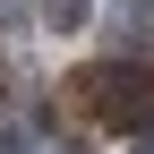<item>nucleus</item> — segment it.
<instances>
[{"instance_id": "obj_1", "label": "nucleus", "mask_w": 154, "mask_h": 154, "mask_svg": "<svg viewBox=\"0 0 154 154\" xmlns=\"http://www.w3.org/2000/svg\"><path fill=\"white\" fill-rule=\"evenodd\" d=\"M77 94H86V111L111 120V128H154V69H86Z\"/></svg>"}, {"instance_id": "obj_2", "label": "nucleus", "mask_w": 154, "mask_h": 154, "mask_svg": "<svg viewBox=\"0 0 154 154\" xmlns=\"http://www.w3.org/2000/svg\"><path fill=\"white\" fill-rule=\"evenodd\" d=\"M111 26L137 34V43H154V0H111Z\"/></svg>"}, {"instance_id": "obj_3", "label": "nucleus", "mask_w": 154, "mask_h": 154, "mask_svg": "<svg viewBox=\"0 0 154 154\" xmlns=\"http://www.w3.org/2000/svg\"><path fill=\"white\" fill-rule=\"evenodd\" d=\"M17 9H26V0H0V17H17Z\"/></svg>"}, {"instance_id": "obj_4", "label": "nucleus", "mask_w": 154, "mask_h": 154, "mask_svg": "<svg viewBox=\"0 0 154 154\" xmlns=\"http://www.w3.org/2000/svg\"><path fill=\"white\" fill-rule=\"evenodd\" d=\"M146 154H154V146H146Z\"/></svg>"}]
</instances>
